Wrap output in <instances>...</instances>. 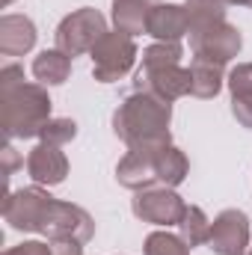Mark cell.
Returning a JSON list of instances; mask_svg holds the SVG:
<instances>
[{"instance_id":"cell-1","label":"cell","mask_w":252,"mask_h":255,"mask_svg":"<svg viewBox=\"0 0 252 255\" xmlns=\"http://www.w3.org/2000/svg\"><path fill=\"white\" fill-rule=\"evenodd\" d=\"M172 104L148 92H130L113 113V133L127 148L172 142Z\"/></svg>"},{"instance_id":"cell-2","label":"cell","mask_w":252,"mask_h":255,"mask_svg":"<svg viewBox=\"0 0 252 255\" xmlns=\"http://www.w3.org/2000/svg\"><path fill=\"white\" fill-rule=\"evenodd\" d=\"M51 116V95L42 83H15L0 86V128L6 139H30L39 136Z\"/></svg>"},{"instance_id":"cell-3","label":"cell","mask_w":252,"mask_h":255,"mask_svg":"<svg viewBox=\"0 0 252 255\" xmlns=\"http://www.w3.org/2000/svg\"><path fill=\"white\" fill-rule=\"evenodd\" d=\"M89 57H92V77L98 83H116L136 65L139 51H136L133 36L119 33V30H107L98 39V45L89 51Z\"/></svg>"},{"instance_id":"cell-4","label":"cell","mask_w":252,"mask_h":255,"mask_svg":"<svg viewBox=\"0 0 252 255\" xmlns=\"http://www.w3.org/2000/svg\"><path fill=\"white\" fill-rule=\"evenodd\" d=\"M104 33H107V18L98 9H92V6H80V9L68 12L57 24L54 42H57V48L63 54H68L74 60L80 54H89Z\"/></svg>"},{"instance_id":"cell-5","label":"cell","mask_w":252,"mask_h":255,"mask_svg":"<svg viewBox=\"0 0 252 255\" xmlns=\"http://www.w3.org/2000/svg\"><path fill=\"white\" fill-rule=\"evenodd\" d=\"M48 241H77V244H89L95 238V220L86 208L74 205V202H63V199H54L48 214H45V223H42V232Z\"/></svg>"},{"instance_id":"cell-6","label":"cell","mask_w":252,"mask_h":255,"mask_svg":"<svg viewBox=\"0 0 252 255\" xmlns=\"http://www.w3.org/2000/svg\"><path fill=\"white\" fill-rule=\"evenodd\" d=\"M130 211L136 220L148 223V226H157V229H172L181 223L184 211H187V202L172 190V187H148V190L133 193L130 199Z\"/></svg>"},{"instance_id":"cell-7","label":"cell","mask_w":252,"mask_h":255,"mask_svg":"<svg viewBox=\"0 0 252 255\" xmlns=\"http://www.w3.org/2000/svg\"><path fill=\"white\" fill-rule=\"evenodd\" d=\"M51 202H54V196L45 190L42 184L12 190L6 196V202H3V220L15 232H36L39 235Z\"/></svg>"},{"instance_id":"cell-8","label":"cell","mask_w":252,"mask_h":255,"mask_svg":"<svg viewBox=\"0 0 252 255\" xmlns=\"http://www.w3.org/2000/svg\"><path fill=\"white\" fill-rule=\"evenodd\" d=\"M252 223L241 208H226L211 220V238L205 247L214 255H247Z\"/></svg>"},{"instance_id":"cell-9","label":"cell","mask_w":252,"mask_h":255,"mask_svg":"<svg viewBox=\"0 0 252 255\" xmlns=\"http://www.w3.org/2000/svg\"><path fill=\"white\" fill-rule=\"evenodd\" d=\"M136 92H148L160 101H178L190 95V68L184 65H139L136 71Z\"/></svg>"},{"instance_id":"cell-10","label":"cell","mask_w":252,"mask_h":255,"mask_svg":"<svg viewBox=\"0 0 252 255\" xmlns=\"http://www.w3.org/2000/svg\"><path fill=\"white\" fill-rule=\"evenodd\" d=\"M190 48H193V60H208V63H217V65H229L244 51V33L235 24L223 21V24L205 30L202 36H193Z\"/></svg>"},{"instance_id":"cell-11","label":"cell","mask_w":252,"mask_h":255,"mask_svg":"<svg viewBox=\"0 0 252 255\" xmlns=\"http://www.w3.org/2000/svg\"><path fill=\"white\" fill-rule=\"evenodd\" d=\"M160 145H136V148H127L125 157L116 163V181L133 193L157 187L160 184L157 181V169H154V151Z\"/></svg>"},{"instance_id":"cell-12","label":"cell","mask_w":252,"mask_h":255,"mask_svg":"<svg viewBox=\"0 0 252 255\" xmlns=\"http://www.w3.org/2000/svg\"><path fill=\"white\" fill-rule=\"evenodd\" d=\"M27 175L33 178V184L42 187H57L68 178V157L60 145L51 142H39L30 148L27 154Z\"/></svg>"},{"instance_id":"cell-13","label":"cell","mask_w":252,"mask_h":255,"mask_svg":"<svg viewBox=\"0 0 252 255\" xmlns=\"http://www.w3.org/2000/svg\"><path fill=\"white\" fill-rule=\"evenodd\" d=\"M190 30L187 9L184 3H157L148 15V27L145 36H151L154 42H181Z\"/></svg>"},{"instance_id":"cell-14","label":"cell","mask_w":252,"mask_h":255,"mask_svg":"<svg viewBox=\"0 0 252 255\" xmlns=\"http://www.w3.org/2000/svg\"><path fill=\"white\" fill-rule=\"evenodd\" d=\"M36 24L27 15H3L0 18V54L3 57H24L36 48Z\"/></svg>"},{"instance_id":"cell-15","label":"cell","mask_w":252,"mask_h":255,"mask_svg":"<svg viewBox=\"0 0 252 255\" xmlns=\"http://www.w3.org/2000/svg\"><path fill=\"white\" fill-rule=\"evenodd\" d=\"M160 0H113L110 3V18L113 27L127 36H142L148 27V15Z\"/></svg>"},{"instance_id":"cell-16","label":"cell","mask_w":252,"mask_h":255,"mask_svg":"<svg viewBox=\"0 0 252 255\" xmlns=\"http://www.w3.org/2000/svg\"><path fill=\"white\" fill-rule=\"evenodd\" d=\"M154 169H157V181L163 187H181L190 175V160L187 154L175 145V142H166L154 151Z\"/></svg>"},{"instance_id":"cell-17","label":"cell","mask_w":252,"mask_h":255,"mask_svg":"<svg viewBox=\"0 0 252 255\" xmlns=\"http://www.w3.org/2000/svg\"><path fill=\"white\" fill-rule=\"evenodd\" d=\"M33 77L42 86H63L71 77V57L63 54L60 48H45L39 51V57L33 60Z\"/></svg>"},{"instance_id":"cell-18","label":"cell","mask_w":252,"mask_h":255,"mask_svg":"<svg viewBox=\"0 0 252 255\" xmlns=\"http://www.w3.org/2000/svg\"><path fill=\"white\" fill-rule=\"evenodd\" d=\"M223 86H226L223 65L208 63V60H193L190 63V95L193 98L211 101L223 92Z\"/></svg>"},{"instance_id":"cell-19","label":"cell","mask_w":252,"mask_h":255,"mask_svg":"<svg viewBox=\"0 0 252 255\" xmlns=\"http://www.w3.org/2000/svg\"><path fill=\"white\" fill-rule=\"evenodd\" d=\"M184 9H187V21H190L187 39L202 36L205 30H211V27L229 21L223 0H184Z\"/></svg>"},{"instance_id":"cell-20","label":"cell","mask_w":252,"mask_h":255,"mask_svg":"<svg viewBox=\"0 0 252 255\" xmlns=\"http://www.w3.org/2000/svg\"><path fill=\"white\" fill-rule=\"evenodd\" d=\"M175 229H178V235L184 238V244L190 250L208 244V238H211V220L199 205H187V211H184V217H181V223Z\"/></svg>"},{"instance_id":"cell-21","label":"cell","mask_w":252,"mask_h":255,"mask_svg":"<svg viewBox=\"0 0 252 255\" xmlns=\"http://www.w3.org/2000/svg\"><path fill=\"white\" fill-rule=\"evenodd\" d=\"M142 255H190V247L181 235H172L169 229H157L145 238Z\"/></svg>"},{"instance_id":"cell-22","label":"cell","mask_w":252,"mask_h":255,"mask_svg":"<svg viewBox=\"0 0 252 255\" xmlns=\"http://www.w3.org/2000/svg\"><path fill=\"white\" fill-rule=\"evenodd\" d=\"M77 136V122L74 119H65V116H54L48 119L45 128L39 130V142H51V145H68L71 139Z\"/></svg>"},{"instance_id":"cell-23","label":"cell","mask_w":252,"mask_h":255,"mask_svg":"<svg viewBox=\"0 0 252 255\" xmlns=\"http://www.w3.org/2000/svg\"><path fill=\"white\" fill-rule=\"evenodd\" d=\"M184 57L181 42H154L142 51V65H178Z\"/></svg>"},{"instance_id":"cell-24","label":"cell","mask_w":252,"mask_h":255,"mask_svg":"<svg viewBox=\"0 0 252 255\" xmlns=\"http://www.w3.org/2000/svg\"><path fill=\"white\" fill-rule=\"evenodd\" d=\"M226 86L232 95H250L252 92V63H238L226 74Z\"/></svg>"},{"instance_id":"cell-25","label":"cell","mask_w":252,"mask_h":255,"mask_svg":"<svg viewBox=\"0 0 252 255\" xmlns=\"http://www.w3.org/2000/svg\"><path fill=\"white\" fill-rule=\"evenodd\" d=\"M232 116L238 119V125L252 130V92L250 95H232Z\"/></svg>"},{"instance_id":"cell-26","label":"cell","mask_w":252,"mask_h":255,"mask_svg":"<svg viewBox=\"0 0 252 255\" xmlns=\"http://www.w3.org/2000/svg\"><path fill=\"white\" fill-rule=\"evenodd\" d=\"M3 255H54L51 253V241H24L18 247H9Z\"/></svg>"},{"instance_id":"cell-27","label":"cell","mask_w":252,"mask_h":255,"mask_svg":"<svg viewBox=\"0 0 252 255\" xmlns=\"http://www.w3.org/2000/svg\"><path fill=\"white\" fill-rule=\"evenodd\" d=\"M0 157H3V172H6V178H9V175H15V169H18V166H24V157L12 148V142H6V145H3Z\"/></svg>"},{"instance_id":"cell-28","label":"cell","mask_w":252,"mask_h":255,"mask_svg":"<svg viewBox=\"0 0 252 255\" xmlns=\"http://www.w3.org/2000/svg\"><path fill=\"white\" fill-rule=\"evenodd\" d=\"M15 83H24V68L18 63H9L0 68V86H15Z\"/></svg>"},{"instance_id":"cell-29","label":"cell","mask_w":252,"mask_h":255,"mask_svg":"<svg viewBox=\"0 0 252 255\" xmlns=\"http://www.w3.org/2000/svg\"><path fill=\"white\" fill-rule=\"evenodd\" d=\"M51 253L54 255H83V244H77V241H51Z\"/></svg>"},{"instance_id":"cell-30","label":"cell","mask_w":252,"mask_h":255,"mask_svg":"<svg viewBox=\"0 0 252 255\" xmlns=\"http://www.w3.org/2000/svg\"><path fill=\"white\" fill-rule=\"evenodd\" d=\"M226 6H244V9H252V0H223Z\"/></svg>"},{"instance_id":"cell-31","label":"cell","mask_w":252,"mask_h":255,"mask_svg":"<svg viewBox=\"0 0 252 255\" xmlns=\"http://www.w3.org/2000/svg\"><path fill=\"white\" fill-rule=\"evenodd\" d=\"M9 3H15V0H3V6H9Z\"/></svg>"},{"instance_id":"cell-32","label":"cell","mask_w":252,"mask_h":255,"mask_svg":"<svg viewBox=\"0 0 252 255\" xmlns=\"http://www.w3.org/2000/svg\"><path fill=\"white\" fill-rule=\"evenodd\" d=\"M247 255H252V247H250V250H247Z\"/></svg>"}]
</instances>
